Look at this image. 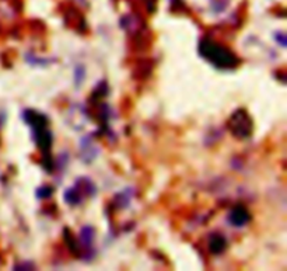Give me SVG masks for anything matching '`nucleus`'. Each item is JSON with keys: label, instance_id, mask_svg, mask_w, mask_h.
Listing matches in <instances>:
<instances>
[{"label": "nucleus", "instance_id": "obj_14", "mask_svg": "<svg viewBox=\"0 0 287 271\" xmlns=\"http://www.w3.org/2000/svg\"><path fill=\"white\" fill-rule=\"evenodd\" d=\"M228 6V0H210V7L214 13L224 12Z\"/></svg>", "mask_w": 287, "mask_h": 271}, {"label": "nucleus", "instance_id": "obj_2", "mask_svg": "<svg viewBox=\"0 0 287 271\" xmlns=\"http://www.w3.org/2000/svg\"><path fill=\"white\" fill-rule=\"evenodd\" d=\"M97 192V187L89 177H80L79 180L74 183L73 187L68 188L63 197L66 204L70 207H77L83 203L84 197H94Z\"/></svg>", "mask_w": 287, "mask_h": 271}, {"label": "nucleus", "instance_id": "obj_8", "mask_svg": "<svg viewBox=\"0 0 287 271\" xmlns=\"http://www.w3.org/2000/svg\"><path fill=\"white\" fill-rule=\"evenodd\" d=\"M97 158V149L91 142V136H85L81 141V159L85 163H90L91 160Z\"/></svg>", "mask_w": 287, "mask_h": 271}, {"label": "nucleus", "instance_id": "obj_12", "mask_svg": "<svg viewBox=\"0 0 287 271\" xmlns=\"http://www.w3.org/2000/svg\"><path fill=\"white\" fill-rule=\"evenodd\" d=\"M85 78V69L83 65H77L76 68H74V85L80 87L81 83H83V80Z\"/></svg>", "mask_w": 287, "mask_h": 271}, {"label": "nucleus", "instance_id": "obj_11", "mask_svg": "<svg viewBox=\"0 0 287 271\" xmlns=\"http://www.w3.org/2000/svg\"><path fill=\"white\" fill-rule=\"evenodd\" d=\"M25 59H27V62L30 63V65H33V66H48L49 63H52L55 59H44V58H37L35 55H33V54H27V57H25Z\"/></svg>", "mask_w": 287, "mask_h": 271}, {"label": "nucleus", "instance_id": "obj_15", "mask_svg": "<svg viewBox=\"0 0 287 271\" xmlns=\"http://www.w3.org/2000/svg\"><path fill=\"white\" fill-rule=\"evenodd\" d=\"M275 40L280 44L281 46H286L287 44V40H286V35H284V33H281V31H279V33H276L275 34Z\"/></svg>", "mask_w": 287, "mask_h": 271}, {"label": "nucleus", "instance_id": "obj_9", "mask_svg": "<svg viewBox=\"0 0 287 271\" xmlns=\"http://www.w3.org/2000/svg\"><path fill=\"white\" fill-rule=\"evenodd\" d=\"M63 237H65V243H66V246H68L69 252L73 254V256H77L80 257L81 256V246H80V243L77 242V239H74V236L72 235V232L69 231L68 228L63 231Z\"/></svg>", "mask_w": 287, "mask_h": 271}, {"label": "nucleus", "instance_id": "obj_1", "mask_svg": "<svg viewBox=\"0 0 287 271\" xmlns=\"http://www.w3.org/2000/svg\"><path fill=\"white\" fill-rule=\"evenodd\" d=\"M197 51L203 59H206L214 68L221 69V70H231L240 65V58L237 57L230 48L216 42L210 37H203L202 40L199 41Z\"/></svg>", "mask_w": 287, "mask_h": 271}, {"label": "nucleus", "instance_id": "obj_3", "mask_svg": "<svg viewBox=\"0 0 287 271\" xmlns=\"http://www.w3.org/2000/svg\"><path fill=\"white\" fill-rule=\"evenodd\" d=\"M228 130L236 136L237 139H248L252 135L253 131V121L251 115L247 113V110L244 108H238L234 113L231 114L230 119H228Z\"/></svg>", "mask_w": 287, "mask_h": 271}, {"label": "nucleus", "instance_id": "obj_5", "mask_svg": "<svg viewBox=\"0 0 287 271\" xmlns=\"http://www.w3.org/2000/svg\"><path fill=\"white\" fill-rule=\"evenodd\" d=\"M251 219H252V216L249 214V211L247 209V207H244L241 204H238L231 209L227 216L228 224L234 228H242V226L248 225Z\"/></svg>", "mask_w": 287, "mask_h": 271}, {"label": "nucleus", "instance_id": "obj_13", "mask_svg": "<svg viewBox=\"0 0 287 271\" xmlns=\"http://www.w3.org/2000/svg\"><path fill=\"white\" fill-rule=\"evenodd\" d=\"M53 194V187L52 186H42L40 188H37V192H35V195L38 200H46V198H49Z\"/></svg>", "mask_w": 287, "mask_h": 271}, {"label": "nucleus", "instance_id": "obj_7", "mask_svg": "<svg viewBox=\"0 0 287 271\" xmlns=\"http://www.w3.org/2000/svg\"><path fill=\"white\" fill-rule=\"evenodd\" d=\"M80 246L81 249H91L93 248V243H94V239H96V229L90 225H85L81 228L80 231Z\"/></svg>", "mask_w": 287, "mask_h": 271}, {"label": "nucleus", "instance_id": "obj_4", "mask_svg": "<svg viewBox=\"0 0 287 271\" xmlns=\"http://www.w3.org/2000/svg\"><path fill=\"white\" fill-rule=\"evenodd\" d=\"M23 117L25 124L28 125V127H31L33 135L38 134L41 131L46 130L48 125H49V119H48V117H46L45 114L41 113V111H37V110H33V108L24 110Z\"/></svg>", "mask_w": 287, "mask_h": 271}, {"label": "nucleus", "instance_id": "obj_10", "mask_svg": "<svg viewBox=\"0 0 287 271\" xmlns=\"http://www.w3.org/2000/svg\"><path fill=\"white\" fill-rule=\"evenodd\" d=\"M130 200H132V191H130V188H126L122 192L117 194L115 204H117L118 208H126L130 204Z\"/></svg>", "mask_w": 287, "mask_h": 271}, {"label": "nucleus", "instance_id": "obj_6", "mask_svg": "<svg viewBox=\"0 0 287 271\" xmlns=\"http://www.w3.org/2000/svg\"><path fill=\"white\" fill-rule=\"evenodd\" d=\"M227 249V239L221 233H212L209 237V250L212 254H223Z\"/></svg>", "mask_w": 287, "mask_h": 271}]
</instances>
